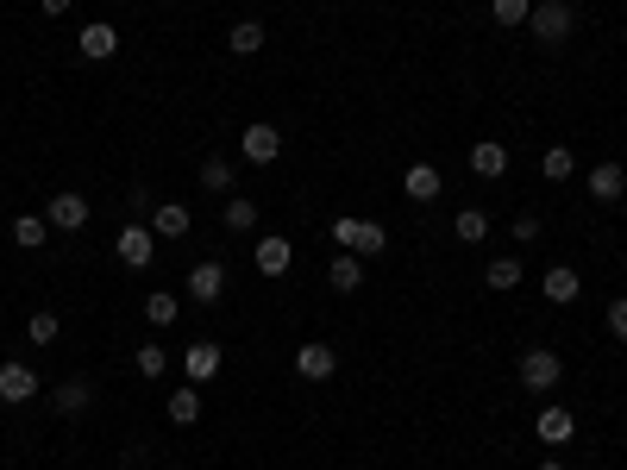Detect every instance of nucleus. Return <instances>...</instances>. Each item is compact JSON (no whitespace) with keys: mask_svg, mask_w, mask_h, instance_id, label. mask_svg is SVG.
<instances>
[{"mask_svg":"<svg viewBox=\"0 0 627 470\" xmlns=\"http://www.w3.org/2000/svg\"><path fill=\"white\" fill-rule=\"evenodd\" d=\"M540 176H546V182H571V176H577V157H571V145H552V151L540 157Z\"/></svg>","mask_w":627,"mask_h":470,"instance_id":"25","label":"nucleus"},{"mask_svg":"<svg viewBox=\"0 0 627 470\" xmlns=\"http://www.w3.org/2000/svg\"><path fill=\"white\" fill-rule=\"evenodd\" d=\"M483 282H490V289H521V257H490Z\"/></svg>","mask_w":627,"mask_h":470,"instance_id":"28","label":"nucleus"},{"mask_svg":"<svg viewBox=\"0 0 627 470\" xmlns=\"http://www.w3.org/2000/svg\"><path fill=\"white\" fill-rule=\"evenodd\" d=\"M226 51L232 57H258L264 51V19H239V26L226 32Z\"/></svg>","mask_w":627,"mask_h":470,"instance_id":"22","label":"nucleus"},{"mask_svg":"<svg viewBox=\"0 0 627 470\" xmlns=\"http://www.w3.org/2000/svg\"><path fill=\"white\" fill-rule=\"evenodd\" d=\"M540 295L552 301V308H571V301L584 295V282H577V270H571V264H552V270L540 276Z\"/></svg>","mask_w":627,"mask_h":470,"instance_id":"11","label":"nucleus"},{"mask_svg":"<svg viewBox=\"0 0 627 470\" xmlns=\"http://www.w3.org/2000/svg\"><path fill=\"white\" fill-rule=\"evenodd\" d=\"M609 333H615V345H627V295L609 301Z\"/></svg>","mask_w":627,"mask_h":470,"instance_id":"33","label":"nucleus"},{"mask_svg":"<svg viewBox=\"0 0 627 470\" xmlns=\"http://www.w3.org/2000/svg\"><path fill=\"white\" fill-rule=\"evenodd\" d=\"M145 226L157 232V239H182V232H189V226H195V214H189V207H182V201H157Z\"/></svg>","mask_w":627,"mask_h":470,"instance_id":"14","label":"nucleus"},{"mask_svg":"<svg viewBox=\"0 0 627 470\" xmlns=\"http://www.w3.org/2000/svg\"><path fill=\"white\" fill-rule=\"evenodd\" d=\"M113 257H120L126 270H145L151 257H157V232H151L145 220H126V226H120V239H113Z\"/></svg>","mask_w":627,"mask_h":470,"instance_id":"4","label":"nucleus"},{"mask_svg":"<svg viewBox=\"0 0 627 470\" xmlns=\"http://www.w3.org/2000/svg\"><path fill=\"white\" fill-rule=\"evenodd\" d=\"M251 264H258V276H289V264H295V245L289 239H258V251H251Z\"/></svg>","mask_w":627,"mask_h":470,"instance_id":"13","label":"nucleus"},{"mask_svg":"<svg viewBox=\"0 0 627 470\" xmlns=\"http://www.w3.org/2000/svg\"><path fill=\"white\" fill-rule=\"evenodd\" d=\"M13 245L19 251H44V245H51V220H44V214H19L13 220Z\"/></svg>","mask_w":627,"mask_h":470,"instance_id":"21","label":"nucleus"},{"mask_svg":"<svg viewBox=\"0 0 627 470\" xmlns=\"http://www.w3.org/2000/svg\"><path fill=\"white\" fill-rule=\"evenodd\" d=\"M333 245L339 251H352V257H377L389 245V232L377 220H333Z\"/></svg>","mask_w":627,"mask_h":470,"instance_id":"3","label":"nucleus"},{"mask_svg":"<svg viewBox=\"0 0 627 470\" xmlns=\"http://www.w3.org/2000/svg\"><path fill=\"white\" fill-rule=\"evenodd\" d=\"M327 282H333L339 295H358V289H364V264H358L352 251H339V257H333V270H327Z\"/></svg>","mask_w":627,"mask_h":470,"instance_id":"23","label":"nucleus"},{"mask_svg":"<svg viewBox=\"0 0 627 470\" xmlns=\"http://www.w3.org/2000/svg\"><path fill=\"white\" fill-rule=\"evenodd\" d=\"M533 439H540V445H552V452H565V445L577 439V420H571V408H540V420H533Z\"/></svg>","mask_w":627,"mask_h":470,"instance_id":"9","label":"nucleus"},{"mask_svg":"<svg viewBox=\"0 0 627 470\" xmlns=\"http://www.w3.org/2000/svg\"><path fill=\"white\" fill-rule=\"evenodd\" d=\"M138 376H151V383H157V376H164V345H138Z\"/></svg>","mask_w":627,"mask_h":470,"instance_id":"32","label":"nucleus"},{"mask_svg":"<svg viewBox=\"0 0 627 470\" xmlns=\"http://www.w3.org/2000/svg\"><path fill=\"white\" fill-rule=\"evenodd\" d=\"M439 188H446V182H439V170H433V163H408V176H402V195H408L414 207L439 201Z\"/></svg>","mask_w":627,"mask_h":470,"instance_id":"15","label":"nucleus"},{"mask_svg":"<svg viewBox=\"0 0 627 470\" xmlns=\"http://www.w3.org/2000/svg\"><path fill=\"white\" fill-rule=\"evenodd\" d=\"M145 320H151V326H176V320H182V301H176L170 289L145 295Z\"/></svg>","mask_w":627,"mask_h":470,"instance_id":"26","label":"nucleus"},{"mask_svg":"<svg viewBox=\"0 0 627 470\" xmlns=\"http://www.w3.org/2000/svg\"><path fill=\"white\" fill-rule=\"evenodd\" d=\"M452 232L464 245H483V239H490V214H483V207H464V214L452 220Z\"/></svg>","mask_w":627,"mask_h":470,"instance_id":"24","label":"nucleus"},{"mask_svg":"<svg viewBox=\"0 0 627 470\" xmlns=\"http://www.w3.org/2000/svg\"><path fill=\"white\" fill-rule=\"evenodd\" d=\"M295 370L308 376V383H327V376L339 370V351L327 339H308V345H295Z\"/></svg>","mask_w":627,"mask_h":470,"instance_id":"8","label":"nucleus"},{"mask_svg":"<svg viewBox=\"0 0 627 470\" xmlns=\"http://www.w3.org/2000/svg\"><path fill=\"white\" fill-rule=\"evenodd\" d=\"M189 295L201 301V308H214V301L226 295V264H195L189 270Z\"/></svg>","mask_w":627,"mask_h":470,"instance_id":"16","label":"nucleus"},{"mask_svg":"<svg viewBox=\"0 0 627 470\" xmlns=\"http://www.w3.org/2000/svg\"><path fill=\"white\" fill-rule=\"evenodd\" d=\"M540 470H565V464H559V458H546V464H540Z\"/></svg>","mask_w":627,"mask_h":470,"instance_id":"37","label":"nucleus"},{"mask_svg":"<svg viewBox=\"0 0 627 470\" xmlns=\"http://www.w3.org/2000/svg\"><path fill=\"white\" fill-rule=\"evenodd\" d=\"M26 339H32V345H57V339H63V320H57L51 308H38V314L26 320Z\"/></svg>","mask_w":627,"mask_h":470,"instance_id":"27","label":"nucleus"},{"mask_svg":"<svg viewBox=\"0 0 627 470\" xmlns=\"http://www.w3.org/2000/svg\"><path fill=\"white\" fill-rule=\"evenodd\" d=\"M226 232H258V201L232 195V201H226Z\"/></svg>","mask_w":627,"mask_h":470,"instance_id":"29","label":"nucleus"},{"mask_svg":"<svg viewBox=\"0 0 627 470\" xmlns=\"http://www.w3.org/2000/svg\"><path fill=\"white\" fill-rule=\"evenodd\" d=\"M239 157H245V163H276V157H283V132H276L270 120L245 126V132H239Z\"/></svg>","mask_w":627,"mask_h":470,"instance_id":"7","label":"nucleus"},{"mask_svg":"<svg viewBox=\"0 0 627 470\" xmlns=\"http://www.w3.org/2000/svg\"><path fill=\"white\" fill-rule=\"evenodd\" d=\"M38 389H44V383H38V370H32V364H19V358L0 364V402H7V408H26Z\"/></svg>","mask_w":627,"mask_h":470,"instance_id":"6","label":"nucleus"},{"mask_svg":"<svg viewBox=\"0 0 627 470\" xmlns=\"http://www.w3.org/2000/svg\"><path fill=\"white\" fill-rule=\"evenodd\" d=\"M533 239H540V214H521L515 220V245H533Z\"/></svg>","mask_w":627,"mask_h":470,"instance_id":"35","label":"nucleus"},{"mask_svg":"<svg viewBox=\"0 0 627 470\" xmlns=\"http://www.w3.org/2000/svg\"><path fill=\"white\" fill-rule=\"evenodd\" d=\"M76 51H82L88 63H107L113 51H120V32H113L107 19H95V26H82V32H76Z\"/></svg>","mask_w":627,"mask_h":470,"instance_id":"12","label":"nucleus"},{"mask_svg":"<svg viewBox=\"0 0 627 470\" xmlns=\"http://www.w3.org/2000/svg\"><path fill=\"white\" fill-rule=\"evenodd\" d=\"M51 402H57V414H82L88 402H95V383H88V376H63V383L51 389Z\"/></svg>","mask_w":627,"mask_h":470,"instance_id":"19","label":"nucleus"},{"mask_svg":"<svg viewBox=\"0 0 627 470\" xmlns=\"http://www.w3.org/2000/svg\"><path fill=\"white\" fill-rule=\"evenodd\" d=\"M164 414L176 420V427H195V420H201V383H182V389H170Z\"/></svg>","mask_w":627,"mask_h":470,"instance_id":"20","label":"nucleus"},{"mask_svg":"<svg viewBox=\"0 0 627 470\" xmlns=\"http://www.w3.org/2000/svg\"><path fill=\"white\" fill-rule=\"evenodd\" d=\"M38 13H44V19H63V13H69V0H38Z\"/></svg>","mask_w":627,"mask_h":470,"instance_id":"36","label":"nucleus"},{"mask_svg":"<svg viewBox=\"0 0 627 470\" xmlns=\"http://www.w3.org/2000/svg\"><path fill=\"white\" fill-rule=\"evenodd\" d=\"M126 207H132V220H151V188H126Z\"/></svg>","mask_w":627,"mask_h":470,"instance_id":"34","label":"nucleus"},{"mask_svg":"<svg viewBox=\"0 0 627 470\" xmlns=\"http://www.w3.org/2000/svg\"><path fill=\"white\" fill-rule=\"evenodd\" d=\"M471 170H477L483 182H496V176L508 170V145H502V138H477V145H471Z\"/></svg>","mask_w":627,"mask_h":470,"instance_id":"17","label":"nucleus"},{"mask_svg":"<svg viewBox=\"0 0 627 470\" xmlns=\"http://www.w3.org/2000/svg\"><path fill=\"white\" fill-rule=\"evenodd\" d=\"M490 13H496V26H527L533 0H490Z\"/></svg>","mask_w":627,"mask_h":470,"instance_id":"30","label":"nucleus"},{"mask_svg":"<svg viewBox=\"0 0 627 470\" xmlns=\"http://www.w3.org/2000/svg\"><path fill=\"white\" fill-rule=\"evenodd\" d=\"M577 26V7L571 0H533V13H527V32L540 38V44H565Z\"/></svg>","mask_w":627,"mask_h":470,"instance_id":"1","label":"nucleus"},{"mask_svg":"<svg viewBox=\"0 0 627 470\" xmlns=\"http://www.w3.org/2000/svg\"><path fill=\"white\" fill-rule=\"evenodd\" d=\"M621 195H627V176H621V163H596V170H590V201L615 207Z\"/></svg>","mask_w":627,"mask_h":470,"instance_id":"18","label":"nucleus"},{"mask_svg":"<svg viewBox=\"0 0 627 470\" xmlns=\"http://www.w3.org/2000/svg\"><path fill=\"white\" fill-rule=\"evenodd\" d=\"M201 188H232V157H207L201 163Z\"/></svg>","mask_w":627,"mask_h":470,"instance_id":"31","label":"nucleus"},{"mask_svg":"<svg viewBox=\"0 0 627 470\" xmlns=\"http://www.w3.org/2000/svg\"><path fill=\"white\" fill-rule=\"evenodd\" d=\"M565 383V358L552 345H527L521 351V389H559Z\"/></svg>","mask_w":627,"mask_h":470,"instance_id":"2","label":"nucleus"},{"mask_svg":"<svg viewBox=\"0 0 627 470\" xmlns=\"http://www.w3.org/2000/svg\"><path fill=\"white\" fill-rule=\"evenodd\" d=\"M220 364H226V351H220L214 339H195L189 351H182V370H189V383H214Z\"/></svg>","mask_w":627,"mask_h":470,"instance_id":"10","label":"nucleus"},{"mask_svg":"<svg viewBox=\"0 0 627 470\" xmlns=\"http://www.w3.org/2000/svg\"><path fill=\"white\" fill-rule=\"evenodd\" d=\"M44 220H51V232H82L88 226V195L82 188H57V195L44 201Z\"/></svg>","mask_w":627,"mask_h":470,"instance_id":"5","label":"nucleus"}]
</instances>
